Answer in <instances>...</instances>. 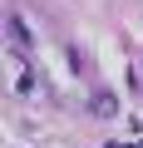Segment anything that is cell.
<instances>
[{
    "label": "cell",
    "mask_w": 143,
    "mask_h": 148,
    "mask_svg": "<svg viewBox=\"0 0 143 148\" xmlns=\"http://www.w3.org/2000/svg\"><path fill=\"white\" fill-rule=\"evenodd\" d=\"M10 35H15V45H20V49H25V45H30V35H25V25H20V20H15V15H10Z\"/></svg>",
    "instance_id": "6da1fadb"
}]
</instances>
